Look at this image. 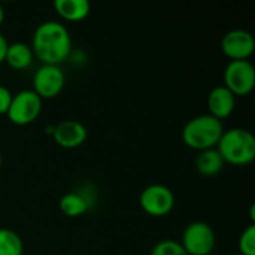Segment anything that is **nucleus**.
Returning a JSON list of instances; mask_svg holds the SVG:
<instances>
[{
    "label": "nucleus",
    "mask_w": 255,
    "mask_h": 255,
    "mask_svg": "<svg viewBox=\"0 0 255 255\" xmlns=\"http://www.w3.org/2000/svg\"><path fill=\"white\" fill-rule=\"evenodd\" d=\"M30 48L42 64L60 66L70 55L72 37L64 24L58 21H45L34 30Z\"/></svg>",
    "instance_id": "obj_1"
},
{
    "label": "nucleus",
    "mask_w": 255,
    "mask_h": 255,
    "mask_svg": "<svg viewBox=\"0 0 255 255\" xmlns=\"http://www.w3.org/2000/svg\"><path fill=\"white\" fill-rule=\"evenodd\" d=\"M217 151L223 157L224 163L233 166H247L255 158V137L254 134L241 127L224 130Z\"/></svg>",
    "instance_id": "obj_2"
},
{
    "label": "nucleus",
    "mask_w": 255,
    "mask_h": 255,
    "mask_svg": "<svg viewBox=\"0 0 255 255\" xmlns=\"http://www.w3.org/2000/svg\"><path fill=\"white\" fill-rule=\"evenodd\" d=\"M224 133L223 123L209 114L191 118L182 128L184 143L196 151H205L217 148Z\"/></svg>",
    "instance_id": "obj_3"
},
{
    "label": "nucleus",
    "mask_w": 255,
    "mask_h": 255,
    "mask_svg": "<svg viewBox=\"0 0 255 255\" xmlns=\"http://www.w3.org/2000/svg\"><path fill=\"white\" fill-rule=\"evenodd\" d=\"M43 100L33 91V90H22L16 94H13L7 118L15 126H28L34 123L40 112H42Z\"/></svg>",
    "instance_id": "obj_4"
},
{
    "label": "nucleus",
    "mask_w": 255,
    "mask_h": 255,
    "mask_svg": "<svg viewBox=\"0 0 255 255\" xmlns=\"http://www.w3.org/2000/svg\"><path fill=\"white\" fill-rule=\"evenodd\" d=\"M188 255H209L215 248L214 229L203 221H194L182 232L179 242Z\"/></svg>",
    "instance_id": "obj_5"
},
{
    "label": "nucleus",
    "mask_w": 255,
    "mask_h": 255,
    "mask_svg": "<svg viewBox=\"0 0 255 255\" xmlns=\"http://www.w3.org/2000/svg\"><path fill=\"white\" fill-rule=\"evenodd\" d=\"M139 203L145 214L155 217V218H163V217H167L173 211L175 194L166 185L152 184L142 190Z\"/></svg>",
    "instance_id": "obj_6"
},
{
    "label": "nucleus",
    "mask_w": 255,
    "mask_h": 255,
    "mask_svg": "<svg viewBox=\"0 0 255 255\" xmlns=\"http://www.w3.org/2000/svg\"><path fill=\"white\" fill-rule=\"evenodd\" d=\"M224 87L235 97L248 96L255 87V67L250 60L230 61L224 70Z\"/></svg>",
    "instance_id": "obj_7"
},
{
    "label": "nucleus",
    "mask_w": 255,
    "mask_h": 255,
    "mask_svg": "<svg viewBox=\"0 0 255 255\" xmlns=\"http://www.w3.org/2000/svg\"><path fill=\"white\" fill-rule=\"evenodd\" d=\"M64 84L66 76L60 66L42 64L33 76V91L42 100L57 97L63 91Z\"/></svg>",
    "instance_id": "obj_8"
},
{
    "label": "nucleus",
    "mask_w": 255,
    "mask_h": 255,
    "mask_svg": "<svg viewBox=\"0 0 255 255\" xmlns=\"http://www.w3.org/2000/svg\"><path fill=\"white\" fill-rule=\"evenodd\" d=\"M221 49L230 61L248 60L255 51L254 36L244 28L230 30L221 40Z\"/></svg>",
    "instance_id": "obj_9"
},
{
    "label": "nucleus",
    "mask_w": 255,
    "mask_h": 255,
    "mask_svg": "<svg viewBox=\"0 0 255 255\" xmlns=\"http://www.w3.org/2000/svg\"><path fill=\"white\" fill-rule=\"evenodd\" d=\"M54 140L64 149H75L81 146L88 136L85 126L76 120H64L54 127Z\"/></svg>",
    "instance_id": "obj_10"
},
{
    "label": "nucleus",
    "mask_w": 255,
    "mask_h": 255,
    "mask_svg": "<svg viewBox=\"0 0 255 255\" xmlns=\"http://www.w3.org/2000/svg\"><path fill=\"white\" fill-rule=\"evenodd\" d=\"M208 108L211 117L223 121L235 112L236 97L224 85H218L208 96Z\"/></svg>",
    "instance_id": "obj_11"
},
{
    "label": "nucleus",
    "mask_w": 255,
    "mask_h": 255,
    "mask_svg": "<svg viewBox=\"0 0 255 255\" xmlns=\"http://www.w3.org/2000/svg\"><path fill=\"white\" fill-rule=\"evenodd\" d=\"M55 12L69 22H78L90 15L91 4L87 0H55Z\"/></svg>",
    "instance_id": "obj_12"
},
{
    "label": "nucleus",
    "mask_w": 255,
    "mask_h": 255,
    "mask_svg": "<svg viewBox=\"0 0 255 255\" xmlns=\"http://www.w3.org/2000/svg\"><path fill=\"white\" fill-rule=\"evenodd\" d=\"M33 58H34V54L27 43L13 42V43L7 45L4 61L7 63L9 67H12L15 70H24L33 63Z\"/></svg>",
    "instance_id": "obj_13"
},
{
    "label": "nucleus",
    "mask_w": 255,
    "mask_h": 255,
    "mask_svg": "<svg viewBox=\"0 0 255 255\" xmlns=\"http://www.w3.org/2000/svg\"><path fill=\"white\" fill-rule=\"evenodd\" d=\"M58 206L61 214L69 218H76L82 217L90 209V199L79 191H70L60 199Z\"/></svg>",
    "instance_id": "obj_14"
},
{
    "label": "nucleus",
    "mask_w": 255,
    "mask_h": 255,
    "mask_svg": "<svg viewBox=\"0 0 255 255\" xmlns=\"http://www.w3.org/2000/svg\"><path fill=\"white\" fill-rule=\"evenodd\" d=\"M224 160L217 151V148L200 151L196 157V169L203 176H214L218 175L224 167Z\"/></svg>",
    "instance_id": "obj_15"
},
{
    "label": "nucleus",
    "mask_w": 255,
    "mask_h": 255,
    "mask_svg": "<svg viewBox=\"0 0 255 255\" xmlns=\"http://www.w3.org/2000/svg\"><path fill=\"white\" fill-rule=\"evenodd\" d=\"M22 241L10 229H0V255H22Z\"/></svg>",
    "instance_id": "obj_16"
},
{
    "label": "nucleus",
    "mask_w": 255,
    "mask_h": 255,
    "mask_svg": "<svg viewBox=\"0 0 255 255\" xmlns=\"http://www.w3.org/2000/svg\"><path fill=\"white\" fill-rule=\"evenodd\" d=\"M239 254L255 255V224H250L239 238Z\"/></svg>",
    "instance_id": "obj_17"
},
{
    "label": "nucleus",
    "mask_w": 255,
    "mask_h": 255,
    "mask_svg": "<svg viewBox=\"0 0 255 255\" xmlns=\"http://www.w3.org/2000/svg\"><path fill=\"white\" fill-rule=\"evenodd\" d=\"M149 255H188L182 245L176 241H172V239H164V241H160L151 251Z\"/></svg>",
    "instance_id": "obj_18"
},
{
    "label": "nucleus",
    "mask_w": 255,
    "mask_h": 255,
    "mask_svg": "<svg viewBox=\"0 0 255 255\" xmlns=\"http://www.w3.org/2000/svg\"><path fill=\"white\" fill-rule=\"evenodd\" d=\"M12 97H13V94L10 93V90L3 87V85H0V115H6L7 114L10 102H12Z\"/></svg>",
    "instance_id": "obj_19"
},
{
    "label": "nucleus",
    "mask_w": 255,
    "mask_h": 255,
    "mask_svg": "<svg viewBox=\"0 0 255 255\" xmlns=\"http://www.w3.org/2000/svg\"><path fill=\"white\" fill-rule=\"evenodd\" d=\"M7 40L6 37L0 33V64L4 63V57H6V51H7Z\"/></svg>",
    "instance_id": "obj_20"
},
{
    "label": "nucleus",
    "mask_w": 255,
    "mask_h": 255,
    "mask_svg": "<svg viewBox=\"0 0 255 255\" xmlns=\"http://www.w3.org/2000/svg\"><path fill=\"white\" fill-rule=\"evenodd\" d=\"M3 21H4V10H3V7H1V4H0V27H1Z\"/></svg>",
    "instance_id": "obj_21"
},
{
    "label": "nucleus",
    "mask_w": 255,
    "mask_h": 255,
    "mask_svg": "<svg viewBox=\"0 0 255 255\" xmlns=\"http://www.w3.org/2000/svg\"><path fill=\"white\" fill-rule=\"evenodd\" d=\"M1 164H3V157H1V152H0V169H1Z\"/></svg>",
    "instance_id": "obj_22"
},
{
    "label": "nucleus",
    "mask_w": 255,
    "mask_h": 255,
    "mask_svg": "<svg viewBox=\"0 0 255 255\" xmlns=\"http://www.w3.org/2000/svg\"><path fill=\"white\" fill-rule=\"evenodd\" d=\"M209 255H214V254H209Z\"/></svg>",
    "instance_id": "obj_23"
},
{
    "label": "nucleus",
    "mask_w": 255,
    "mask_h": 255,
    "mask_svg": "<svg viewBox=\"0 0 255 255\" xmlns=\"http://www.w3.org/2000/svg\"><path fill=\"white\" fill-rule=\"evenodd\" d=\"M236 255H241V254H236Z\"/></svg>",
    "instance_id": "obj_24"
}]
</instances>
